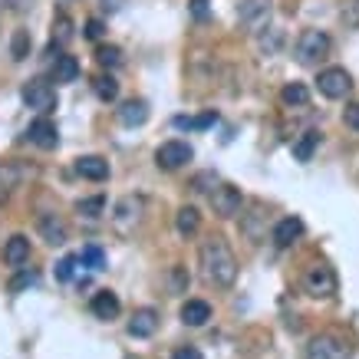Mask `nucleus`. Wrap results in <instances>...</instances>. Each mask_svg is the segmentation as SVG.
<instances>
[{"mask_svg":"<svg viewBox=\"0 0 359 359\" xmlns=\"http://www.w3.org/2000/svg\"><path fill=\"white\" fill-rule=\"evenodd\" d=\"M37 227H40V234L46 238V244H53V247L66 244V225H63V221H57L53 214H43V218L37 221Z\"/></svg>","mask_w":359,"mask_h":359,"instance_id":"a211bd4d","label":"nucleus"},{"mask_svg":"<svg viewBox=\"0 0 359 359\" xmlns=\"http://www.w3.org/2000/svg\"><path fill=\"white\" fill-rule=\"evenodd\" d=\"M79 260L86 264V267H92V270H103L105 267V254L96 247V244H90V247H83V254H79Z\"/></svg>","mask_w":359,"mask_h":359,"instance_id":"c756f323","label":"nucleus"},{"mask_svg":"<svg viewBox=\"0 0 359 359\" xmlns=\"http://www.w3.org/2000/svg\"><path fill=\"white\" fill-rule=\"evenodd\" d=\"M10 57H14L17 63L27 60L30 57V30H14V37H10Z\"/></svg>","mask_w":359,"mask_h":359,"instance_id":"b1692460","label":"nucleus"},{"mask_svg":"<svg viewBox=\"0 0 359 359\" xmlns=\"http://www.w3.org/2000/svg\"><path fill=\"white\" fill-rule=\"evenodd\" d=\"M155 327H158V314H155L152 307L135 310L132 320H129V333H132L135 340H145V336H152V333H155Z\"/></svg>","mask_w":359,"mask_h":359,"instance_id":"9b49d317","label":"nucleus"},{"mask_svg":"<svg viewBox=\"0 0 359 359\" xmlns=\"http://www.w3.org/2000/svg\"><path fill=\"white\" fill-rule=\"evenodd\" d=\"M175 227H178L181 238H192V234H198V227H201V214H198L192 205H185V208H178V214H175Z\"/></svg>","mask_w":359,"mask_h":359,"instance_id":"6ab92c4d","label":"nucleus"},{"mask_svg":"<svg viewBox=\"0 0 359 359\" xmlns=\"http://www.w3.org/2000/svg\"><path fill=\"white\" fill-rule=\"evenodd\" d=\"M20 178H23V168H20L17 162H3V165H0V188H3V195H7L10 188H17Z\"/></svg>","mask_w":359,"mask_h":359,"instance_id":"393cba45","label":"nucleus"},{"mask_svg":"<svg viewBox=\"0 0 359 359\" xmlns=\"http://www.w3.org/2000/svg\"><path fill=\"white\" fill-rule=\"evenodd\" d=\"M329 37L323 30H303L297 40V60L300 63H320L323 57H329Z\"/></svg>","mask_w":359,"mask_h":359,"instance_id":"20e7f679","label":"nucleus"},{"mask_svg":"<svg viewBox=\"0 0 359 359\" xmlns=\"http://www.w3.org/2000/svg\"><path fill=\"white\" fill-rule=\"evenodd\" d=\"M211 208H214L218 218H234L240 211V188H234V185H218L211 192Z\"/></svg>","mask_w":359,"mask_h":359,"instance_id":"1a4fd4ad","label":"nucleus"},{"mask_svg":"<svg viewBox=\"0 0 359 359\" xmlns=\"http://www.w3.org/2000/svg\"><path fill=\"white\" fill-rule=\"evenodd\" d=\"M192 17L195 20H205L208 17V0H192Z\"/></svg>","mask_w":359,"mask_h":359,"instance_id":"e433bc0d","label":"nucleus"},{"mask_svg":"<svg viewBox=\"0 0 359 359\" xmlns=\"http://www.w3.org/2000/svg\"><path fill=\"white\" fill-rule=\"evenodd\" d=\"M3 260H7L10 267H20V264H27V260H30V238H23V234H14V238L3 244Z\"/></svg>","mask_w":359,"mask_h":359,"instance_id":"ddd939ff","label":"nucleus"},{"mask_svg":"<svg viewBox=\"0 0 359 359\" xmlns=\"http://www.w3.org/2000/svg\"><path fill=\"white\" fill-rule=\"evenodd\" d=\"M83 37H86V40H99V37H103V23H99V20H86Z\"/></svg>","mask_w":359,"mask_h":359,"instance_id":"c9c22d12","label":"nucleus"},{"mask_svg":"<svg viewBox=\"0 0 359 359\" xmlns=\"http://www.w3.org/2000/svg\"><path fill=\"white\" fill-rule=\"evenodd\" d=\"M192 158H195L192 145H188V142H178V139L158 145V152H155V162H158V168H165V172H175L181 165H188Z\"/></svg>","mask_w":359,"mask_h":359,"instance_id":"39448f33","label":"nucleus"},{"mask_svg":"<svg viewBox=\"0 0 359 359\" xmlns=\"http://www.w3.org/2000/svg\"><path fill=\"white\" fill-rule=\"evenodd\" d=\"M316 86H320V92H323L327 99H343V96H349V90H353V79H349L346 70L329 66V70H323V73L316 76Z\"/></svg>","mask_w":359,"mask_h":359,"instance_id":"423d86ee","label":"nucleus"},{"mask_svg":"<svg viewBox=\"0 0 359 359\" xmlns=\"http://www.w3.org/2000/svg\"><path fill=\"white\" fill-rule=\"evenodd\" d=\"M139 211H142V201L139 198H125L116 205V225L119 227H129L132 221H139Z\"/></svg>","mask_w":359,"mask_h":359,"instance_id":"412c9836","label":"nucleus"},{"mask_svg":"<svg viewBox=\"0 0 359 359\" xmlns=\"http://www.w3.org/2000/svg\"><path fill=\"white\" fill-rule=\"evenodd\" d=\"M30 142L33 145H40V149H57V142H60V135H57V125L50 119H37V122H30Z\"/></svg>","mask_w":359,"mask_h":359,"instance_id":"f8f14e48","label":"nucleus"},{"mask_svg":"<svg viewBox=\"0 0 359 359\" xmlns=\"http://www.w3.org/2000/svg\"><path fill=\"white\" fill-rule=\"evenodd\" d=\"M303 284H307V294L310 297H333L336 294V274L327 264H314V267L307 270Z\"/></svg>","mask_w":359,"mask_h":359,"instance_id":"0eeeda50","label":"nucleus"},{"mask_svg":"<svg viewBox=\"0 0 359 359\" xmlns=\"http://www.w3.org/2000/svg\"><path fill=\"white\" fill-rule=\"evenodd\" d=\"M33 280H37V274H30V270H20V274H17L14 280H10V290H14V294H17V290H23V287H30Z\"/></svg>","mask_w":359,"mask_h":359,"instance_id":"72a5a7b5","label":"nucleus"},{"mask_svg":"<svg viewBox=\"0 0 359 359\" xmlns=\"http://www.w3.org/2000/svg\"><path fill=\"white\" fill-rule=\"evenodd\" d=\"M79 76V63L73 57H57V66H53V79L57 83H76Z\"/></svg>","mask_w":359,"mask_h":359,"instance_id":"4be33fe9","label":"nucleus"},{"mask_svg":"<svg viewBox=\"0 0 359 359\" xmlns=\"http://www.w3.org/2000/svg\"><path fill=\"white\" fill-rule=\"evenodd\" d=\"M303 359H353V346L336 333H320L307 343Z\"/></svg>","mask_w":359,"mask_h":359,"instance_id":"f03ea898","label":"nucleus"},{"mask_svg":"<svg viewBox=\"0 0 359 359\" xmlns=\"http://www.w3.org/2000/svg\"><path fill=\"white\" fill-rule=\"evenodd\" d=\"M76 172L90 181H103V178H109V162L99 158V155H83V158L76 162Z\"/></svg>","mask_w":359,"mask_h":359,"instance_id":"2eb2a0df","label":"nucleus"},{"mask_svg":"<svg viewBox=\"0 0 359 359\" xmlns=\"http://www.w3.org/2000/svg\"><path fill=\"white\" fill-rule=\"evenodd\" d=\"M343 122L349 125V129H356V132H359V103L346 105V109H343Z\"/></svg>","mask_w":359,"mask_h":359,"instance_id":"f704fd0d","label":"nucleus"},{"mask_svg":"<svg viewBox=\"0 0 359 359\" xmlns=\"http://www.w3.org/2000/svg\"><path fill=\"white\" fill-rule=\"evenodd\" d=\"M280 43H284V33L280 30H267V33H260V53H277L280 50Z\"/></svg>","mask_w":359,"mask_h":359,"instance_id":"7c9ffc66","label":"nucleus"},{"mask_svg":"<svg viewBox=\"0 0 359 359\" xmlns=\"http://www.w3.org/2000/svg\"><path fill=\"white\" fill-rule=\"evenodd\" d=\"M76 211L79 214H86V218H99L105 211V198L96 195V198H83V201H76Z\"/></svg>","mask_w":359,"mask_h":359,"instance_id":"cd10ccee","label":"nucleus"},{"mask_svg":"<svg viewBox=\"0 0 359 359\" xmlns=\"http://www.w3.org/2000/svg\"><path fill=\"white\" fill-rule=\"evenodd\" d=\"M218 122V116L214 112H205V116H198L195 119V129H208V125H214Z\"/></svg>","mask_w":359,"mask_h":359,"instance_id":"58836bf2","label":"nucleus"},{"mask_svg":"<svg viewBox=\"0 0 359 359\" xmlns=\"http://www.w3.org/2000/svg\"><path fill=\"white\" fill-rule=\"evenodd\" d=\"M73 40V20L66 14L53 17V43H70Z\"/></svg>","mask_w":359,"mask_h":359,"instance_id":"a878e982","label":"nucleus"},{"mask_svg":"<svg viewBox=\"0 0 359 359\" xmlns=\"http://www.w3.org/2000/svg\"><path fill=\"white\" fill-rule=\"evenodd\" d=\"M175 359H205V356H201V349H195V346H181L178 353H175Z\"/></svg>","mask_w":359,"mask_h":359,"instance_id":"4c0bfd02","label":"nucleus"},{"mask_svg":"<svg viewBox=\"0 0 359 359\" xmlns=\"http://www.w3.org/2000/svg\"><path fill=\"white\" fill-rule=\"evenodd\" d=\"M76 264H79V257H63L60 264H57V280H70L73 277V270H76Z\"/></svg>","mask_w":359,"mask_h":359,"instance_id":"473e14b6","label":"nucleus"},{"mask_svg":"<svg viewBox=\"0 0 359 359\" xmlns=\"http://www.w3.org/2000/svg\"><path fill=\"white\" fill-rule=\"evenodd\" d=\"M201 267L214 287H231L238 280V257L231 254L225 238H208L201 244Z\"/></svg>","mask_w":359,"mask_h":359,"instance_id":"f257e3e1","label":"nucleus"},{"mask_svg":"<svg viewBox=\"0 0 359 359\" xmlns=\"http://www.w3.org/2000/svg\"><path fill=\"white\" fill-rule=\"evenodd\" d=\"M96 96H99L103 103H112V99L119 96V83H116L112 76H99V79H96Z\"/></svg>","mask_w":359,"mask_h":359,"instance_id":"bb28decb","label":"nucleus"},{"mask_svg":"<svg viewBox=\"0 0 359 359\" xmlns=\"http://www.w3.org/2000/svg\"><path fill=\"white\" fill-rule=\"evenodd\" d=\"M96 60H99V66H105V70H109V66H119L122 50L119 46H99V50H96Z\"/></svg>","mask_w":359,"mask_h":359,"instance_id":"c85d7f7f","label":"nucleus"},{"mask_svg":"<svg viewBox=\"0 0 359 359\" xmlns=\"http://www.w3.org/2000/svg\"><path fill=\"white\" fill-rule=\"evenodd\" d=\"M90 310H92V316H99V320H116L122 310V303L112 290H99V294L90 300Z\"/></svg>","mask_w":359,"mask_h":359,"instance_id":"9d476101","label":"nucleus"},{"mask_svg":"<svg viewBox=\"0 0 359 359\" xmlns=\"http://www.w3.org/2000/svg\"><path fill=\"white\" fill-rule=\"evenodd\" d=\"M145 119H149V103H145V99H129V103H122V109H119L122 125L135 129V125H145Z\"/></svg>","mask_w":359,"mask_h":359,"instance_id":"4468645a","label":"nucleus"},{"mask_svg":"<svg viewBox=\"0 0 359 359\" xmlns=\"http://www.w3.org/2000/svg\"><path fill=\"white\" fill-rule=\"evenodd\" d=\"M208 320H211V307L205 300H188L181 307V323H188V327H205Z\"/></svg>","mask_w":359,"mask_h":359,"instance_id":"f3484780","label":"nucleus"},{"mask_svg":"<svg viewBox=\"0 0 359 359\" xmlns=\"http://www.w3.org/2000/svg\"><path fill=\"white\" fill-rule=\"evenodd\" d=\"M340 17L346 27H359V0H343L340 3Z\"/></svg>","mask_w":359,"mask_h":359,"instance_id":"2f4dec72","label":"nucleus"},{"mask_svg":"<svg viewBox=\"0 0 359 359\" xmlns=\"http://www.w3.org/2000/svg\"><path fill=\"white\" fill-rule=\"evenodd\" d=\"M280 99H284V105H307L310 103V90L303 83H287L280 90Z\"/></svg>","mask_w":359,"mask_h":359,"instance_id":"5701e85b","label":"nucleus"},{"mask_svg":"<svg viewBox=\"0 0 359 359\" xmlns=\"http://www.w3.org/2000/svg\"><path fill=\"white\" fill-rule=\"evenodd\" d=\"M270 14H274V3H270V0H240V7H238L240 30L264 33L270 23Z\"/></svg>","mask_w":359,"mask_h":359,"instance_id":"7ed1b4c3","label":"nucleus"},{"mask_svg":"<svg viewBox=\"0 0 359 359\" xmlns=\"http://www.w3.org/2000/svg\"><path fill=\"white\" fill-rule=\"evenodd\" d=\"M300 234H303V221L300 218H284V221H277V227H274V244L277 247H290Z\"/></svg>","mask_w":359,"mask_h":359,"instance_id":"dca6fc26","label":"nucleus"},{"mask_svg":"<svg viewBox=\"0 0 359 359\" xmlns=\"http://www.w3.org/2000/svg\"><path fill=\"white\" fill-rule=\"evenodd\" d=\"M23 103L37 109V112H50V109H57V90L43 79H30L23 86Z\"/></svg>","mask_w":359,"mask_h":359,"instance_id":"6e6552de","label":"nucleus"},{"mask_svg":"<svg viewBox=\"0 0 359 359\" xmlns=\"http://www.w3.org/2000/svg\"><path fill=\"white\" fill-rule=\"evenodd\" d=\"M316 145H320V132H314V129H310V132H303L297 142H294V158H297V162H310V158H314V152H316Z\"/></svg>","mask_w":359,"mask_h":359,"instance_id":"aec40b11","label":"nucleus"}]
</instances>
